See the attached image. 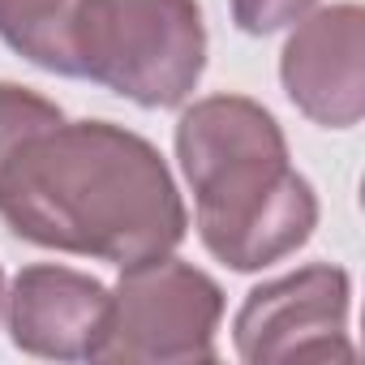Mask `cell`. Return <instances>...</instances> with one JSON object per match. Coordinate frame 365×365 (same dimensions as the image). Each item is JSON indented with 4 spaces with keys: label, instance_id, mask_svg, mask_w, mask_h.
Listing matches in <instances>:
<instances>
[{
    "label": "cell",
    "instance_id": "obj_9",
    "mask_svg": "<svg viewBox=\"0 0 365 365\" xmlns=\"http://www.w3.org/2000/svg\"><path fill=\"white\" fill-rule=\"evenodd\" d=\"M318 0H228L232 9V22L245 31V35H275V31H288L297 18H305Z\"/></svg>",
    "mask_w": 365,
    "mask_h": 365
},
{
    "label": "cell",
    "instance_id": "obj_7",
    "mask_svg": "<svg viewBox=\"0 0 365 365\" xmlns=\"http://www.w3.org/2000/svg\"><path fill=\"white\" fill-rule=\"evenodd\" d=\"M112 288L61 262H31L14 275L5 297L9 339L43 361H95Z\"/></svg>",
    "mask_w": 365,
    "mask_h": 365
},
{
    "label": "cell",
    "instance_id": "obj_10",
    "mask_svg": "<svg viewBox=\"0 0 365 365\" xmlns=\"http://www.w3.org/2000/svg\"><path fill=\"white\" fill-rule=\"evenodd\" d=\"M0 301H5V271H0Z\"/></svg>",
    "mask_w": 365,
    "mask_h": 365
},
{
    "label": "cell",
    "instance_id": "obj_5",
    "mask_svg": "<svg viewBox=\"0 0 365 365\" xmlns=\"http://www.w3.org/2000/svg\"><path fill=\"white\" fill-rule=\"evenodd\" d=\"M348 305L352 279L331 262H309L292 275L267 279L241 301L232 318L237 356L245 365L352 361Z\"/></svg>",
    "mask_w": 365,
    "mask_h": 365
},
{
    "label": "cell",
    "instance_id": "obj_8",
    "mask_svg": "<svg viewBox=\"0 0 365 365\" xmlns=\"http://www.w3.org/2000/svg\"><path fill=\"white\" fill-rule=\"evenodd\" d=\"M82 0H0V39L22 61L78 78L73 73V18Z\"/></svg>",
    "mask_w": 365,
    "mask_h": 365
},
{
    "label": "cell",
    "instance_id": "obj_4",
    "mask_svg": "<svg viewBox=\"0 0 365 365\" xmlns=\"http://www.w3.org/2000/svg\"><path fill=\"white\" fill-rule=\"evenodd\" d=\"M224 288L194 262L155 254L120 267L95 361L112 365H198L215 361Z\"/></svg>",
    "mask_w": 365,
    "mask_h": 365
},
{
    "label": "cell",
    "instance_id": "obj_3",
    "mask_svg": "<svg viewBox=\"0 0 365 365\" xmlns=\"http://www.w3.org/2000/svg\"><path fill=\"white\" fill-rule=\"evenodd\" d=\"M207 69L198 0H82L73 73L138 108H180Z\"/></svg>",
    "mask_w": 365,
    "mask_h": 365
},
{
    "label": "cell",
    "instance_id": "obj_1",
    "mask_svg": "<svg viewBox=\"0 0 365 365\" xmlns=\"http://www.w3.org/2000/svg\"><path fill=\"white\" fill-rule=\"evenodd\" d=\"M0 220L39 250L129 267L190 232L168 159L112 120H65L48 103L0 146Z\"/></svg>",
    "mask_w": 365,
    "mask_h": 365
},
{
    "label": "cell",
    "instance_id": "obj_6",
    "mask_svg": "<svg viewBox=\"0 0 365 365\" xmlns=\"http://www.w3.org/2000/svg\"><path fill=\"white\" fill-rule=\"evenodd\" d=\"M284 95L322 129H352L365 116V9L352 0L309 9L279 52Z\"/></svg>",
    "mask_w": 365,
    "mask_h": 365
},
{
    "label": "cell",
    "instance_id": "obj_2",
    "mask_svg": "<svg viewBox=\"0 0 365 365\" xmlns=\"http://www.w3.org/2000/svg\"><path fill=\"white\" fill-rule=\"evenodd\" d=\"M176 163L194 190V224L215 262L262 271L318 228V194L292 168L279 120L250 95L194 99L176 120Z\"/></svg>",
    "mask_w": 365,
    "mask_h": 365
}]
</instances>
